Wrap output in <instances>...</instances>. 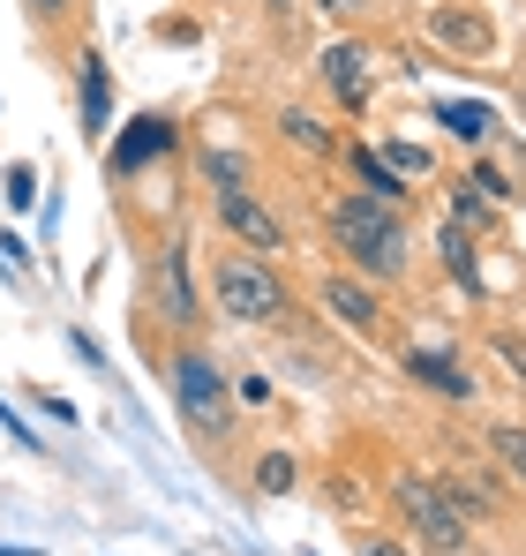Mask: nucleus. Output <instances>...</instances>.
<instances>
[{
  "label": "nucleus",
  "mask_w": 526,
  "mask_h": 556,
  "mask_svg": "<svg viewBox=\"0 0 526 556\" xmlns=\"http://www.w3.org/2000/svg\"><path fill=\"white\" fill-rule=\"evenodd\" d=\"M331 241L339 256H353L361 278H406V226L399 211H384L376 195H331Z\"/></svg>",
  "instance_id": "nucleus-1"
},
{
  "label": "nucleus",
  "mask_w": 526,
  "mask_h": 556,
  "mask_svg": "<svg viewBox=\"0 0 526 556\" xmlns=\"http://www.w3.org/2000/svg\"><path fill=\"white\" fill-rule=\"evenodd\" d=\"M211 301H218V316H234V324H278V316H286V278L271 271L263 256H218Z\"/></svg>",
  "instance_id": "nucleus-2"
},
{
  "label": "nucleus",
  "mask_w": 526,
  "mask_h": 556,
  "mask_svg": "<svg viewBox=\"0 0 526 556\" xmlns=\"http://www.w3.org/2000/svg\"><path fill=\"white\" fill-rule=\"evenodd\" d=\"M174 406L188 414V429H203V437H226L234 429V383L218 376V362H203V354H174Z\"/></svg>",
  "instance_id": "nucleus-3"
},
{
  "label": "nucleus",
  "mask_w": 526,
  "mask_h": 556,
  "mask_svg": "<svg viewBox=\"0 0 526 556\" xmlns=\"http://www.w3.org/2000/svg\"><path fill=\"white\" fill-rule=\"evenodd\" d=\"M391 504H399V511L422 527V542H429V549H443V556L466 549V511L443 496L437 481H399V489H391Z\"/></svg>",
  "instance_id": "nucleus-4"
},
{
  "label": "nucleus",
  "mask_w": 526,
  "mask_h": 556,
  "mask_svg": "<svg viewBox=\"0 0 526 556\" xmlns=\"http://www.w3.org/2000/svg\"><path fill=\"white\" fill-rule=\"evenodd\" d=\"M211 203H218V226H226V233H234V241H241L249 256H271V249L286 241V226H278V211L263 203L256 188H218Z\"/></svg>",
  "instance_id": "nucleus-5"
},
{
  "label": "nucleus",
  "mask_w": 526,
  "mask_h": 556,
  "mask_svg": "<svg viewBox=\"0 0 526 556\" xmlns=\"http://www.w3.org/2000/svg\"><path fill=\"white\" fill-rule=\"evenodd\" d=\"M76 105H84V136H90V143H105V128H113V68H105L98 46L76 53Z\"/></svg>",
  "instance_id": "nucleus-6"
},
{
  "label": "nucleus",
  "mask_w": 526,
  "mask_h": 556,
  "mask_svg": "<svg viewBox=\"0 0 526 556\" xmlns=\"http://www.w3.org/2000/svg\"><path fill=\"white\" fill-rule=\"evenodd\" d=\"M166 151H174V121H159V113H136V121L121 128V143H105L113 174H143V166L166 159Z\"/></svg>",
  "instance_id": "nucleus-7"
},
{
  "label": "nucleus",
  "mask_w": 526,
  "mask_h": 556,
  "mask_svg": "<svg viewBox=\"0 0 526 556\" xmlns=\"http://www.w3.org/2000/svg\"><path fill=\"white\" fill-rule=\"evenodd\" d=\"M324 91L339 98L347 113L368 105V53H361V46H331V53H324Z\"/></svg>",
  "instance_id": "nucleus-8"
},
{
  "label": "nucleus",
  "mask_w": 526,
  "mask_h": 556,
  "mask_svg": "<svg viewBox=\"0 0 526 556\" xmlns=\"http://www.w3.org/2000/svg\"><path fill=\"white\" fill-rule=\"evenodd\" d=\"M159 301H166V324H203L196 286H188V249H180V241L159 256Z\"/></svg>",
  "instance_id": "nucleus-9"
},
{
  "label": "nucleus",
  "mask_w": 526,
  "mask_h": 556,
  "mask_svg": "<svg viewBox=\"0 0 526 556\" xmlns=\"http://www.w3.org/2000/svg\"><path fill=\"white\" fill-rule=\"evenodd\" d=\"M324 308H331L347 331H376V324H384V308H376V293H368L361 278H331V286H324Z\"/></svg>",
  "instance_id": "nucleus-10"
},
{
  "label": "nucleus",
  "mask_w": 526,
  "mask_h": 556,
  "mask_svg": "<svg viewBox=\"0 0 526 556\" xmlns=\"http://www.w3.org/2000/svg\"><path fill=\"white\" fill-rule=\"evenodd\" d=\"M406 369L422 376L429 391H443V399H474V376L459 369L451 354H437V346H422V354H406Z\"/></svg>",
  "instance_id": "nucleus-11"
},
{
  "label": "nucleus",
  "mask_w": 526,
  "mask_h": 556,
  "mask_svg": "<svg viewBox=\"0 0 526 556\" xmlns=\"http://www.w3.org/2000/svg\"><path fill=\"white\" fill-rule=\"evenodd\" d=\"M353 174H361V195H376V203H384V211H399V203H406V188L391 181V174H384V159H376V151H353Z\"/></svg>",
  "instance_id": "nucleus-12"
},
{
  "label": "nucleus",
  "mask_w": 526,
  "mask_h": 556,
  "mask_svg": "<svg viewBox=\"0 0 526 556\" xmlns=\"http://www.w3.org/2000/svg\"><path fill=\"white\" fill-rule=\"evenodd\" d=\"M437 121L451 128V136H466V143H481V136H489V105H459V98H443Z\"/></svg>",
  "instance_id": "nucleus-13"
},
{
  "label": "nucleus",
  "mask_w": 526,
  "mask_h": 556,
  "mask_svg": "<svg viewBox=\"0 0 526 556\" xmlns=\"http://www.w3.org/2000/svg\"><path fill=\"white\" fill-rule=\"evenodd\" d=\"M278 128H286V136H293V151H316V159H324V151H331V143H339V136H331V128H324V121H316V113H286V121H278Z\"/></svg>",
  "instance_id": "nucleus-14"
},
{
  "label": "nucleus",
  "mask_w": 526,
  "mask_h": 556,
  "mask_svg": "<svg viewBox=\"0 0 526 556\" xmlns=\"http://www.w3.org/2000/svg\"><path fill=\"white\" fill-rule=\"evenodd\" d=\"M489 452L504 459V473L526 489V429H489Z\"/></svg>",
  "instance_id": "nucleus-15"
},
{
  "label": "nucleus",
  "mask_w": 526,
  "mask_h": 556,
  "mask_svg": "<svg viewBox=\"0 0 526 556\" xmlns=\"http://www.w3.org/2000/svg\"><path fill=\"white\" fill-rule=\"evenodd\" d=\"M293 489V459L286 452H263L256 459V496H286Z\"/></svg>",
  "instance_id": "nucleus-16"
},
{
  "label": "nucleus",
  "mask_w": 526,
  "mask_h": 556,
  "mask_svg": "<svg viewBox=\"0 0 526 556\" xmlns=\"http://www.w3.org/2000/svg\"><path fill=\"white\" fill-rule=\"evenodd\" d=\"M443 271L459 278V286H474V241L459 226H443Z\"/></svg>",
  "instance_id": "nucleus-17"
},
{
  "label": "nucleus",
  "mask_w": 526,
  "mask_h": 556,
  "mask_svg": "<svg viewBox=\"0 0 526 556\" xmlns=\"http://www.w3.org/2000/svg\"><path fill=\"white\" fill-rule=\"evenodd\" d=\"M203 174H211V188H241V159L234 151H203Z\"/></svg>",
  "instance_id": "nucleus-18"
},
{
  "label": "nucleus",
  "mask_w": 526,
  "mask_h": 556,
  "mask_svg": "<svg viewBox=\"0 0 526 556\" xmlns=\"http://www.w3.org/2000/svg\"><path fill=\"white\" fill-rule=\"evenodd\" d=\"M38 203V174L30 166H8V211H30Z\"/></svg>",
  "instance_id": "nucleus-19"
},
{
  "label": "nucleus",
  "mask_w": 526,
  "mask_h": 556,
  "mask_svg": "<svg viewBox=\"0 0 526 556\" xmlns=\"http://www.w3.org/2000/svg\"><path fill=\"white\" fill-rule=\"evenodd\" d=\"M451 226H459V233H466V226H489V211H481V195H474V188H459V195H451Z\"/></svg>",
  "instance_id": "nucleus-20"
},
{
  "label": "nucleus",
  "mask_w": 526,
  "mask_h": 556,
  "mask_svg": "<svg viewBox=\"0 0 526 556\" xmlns=\"http://www.w3.org/2000/svg\"><path fill=\"white\" fill-rule=\"evenodd\" d=\"M497 354H504V369H519V383H526V339L504 331V339H497Z\"/></svg>",
  "instance_id": "nucleus-21"
},
{
  "label": "nucleus",
  "mask_w": 526,
  "mask_h": 556,
  "mask_svg": "<svg viewBox=\"0 0 526 556\" xmlns=\"http://www.w3.org/2000/svg\"><path fill=\"white\" fill-rule=\"evenodd\" d=\"M68 8H76V0H30V15H38V23H68Z\"/></svg>",
  "instance_id": "nucleus-22"
},
{
  "label": "nucleus",
  "mask_w": 526,
  "mask_h": 556,
  "mask_svg": "<svg viewBox=\"0 0 526 556\" xmlns=\"http://www.w3.org/2000/svg\"><path fill=\"white\" fill-rule=\"evenodd\" d=\"M368 556H414L406 542H368Z\"/></svg>",
  "instance_id": "nucleus-23"
},
{
  "label": "nucleus",
  "mask_w": 526,
  "mask_h": 556,
  "mask_svg": "<svg viewBox=\"0 0 526 556\" xmlns=\"http://www.w3.org/2000/svg\"><path fill=\"white\" fill-rule=\"evenodd\" d=\"M316 8H347V0H316Z\"/></svg>",
  "instance_id": "nucleus-24"
}]
</instances>
